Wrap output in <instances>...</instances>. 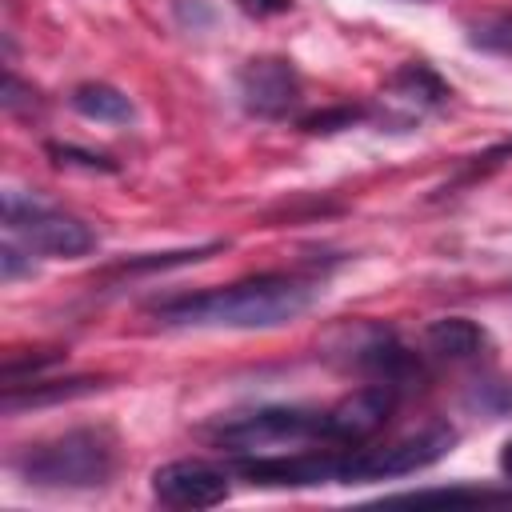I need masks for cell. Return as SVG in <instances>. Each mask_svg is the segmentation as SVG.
Wrapping results in <instances>:
<instances>
[{
    "label": "cell",
    "mask_w": 512,
    "mask_h": 512,
    "mask_svg": "<svg viewBox=\"0 0 512 512\" xmlns=\"http://www.w3.org/2000/svg\"><path fill=\"white\" fill-rule=\"evenodd\" d=\"M316 300V284L288 272H260L224 288L176 296L152 308V316L168 328H280L308 312Z\"/></svg>",
    "instance_id": "1"
},
{
    "label": "cell",
    "mask_w": 512,
    "mask_h": 512,
    "mask_svg": "<svg viewBox=\"0 0 512 512\" xmlns=\"http://www.w3.org/2000/svg\"><path fill=\"white\" fill-rule=\"evenodd\" d=\"M16 472L36 488H104L116 472V440L108 428H72L24 448Z\"/></svg>",
    "instance_id": "2"
},
{
    "label": "cell",
    "mask_w": 512,
    "mask_h": 512,
    "mask_svg": "<svg viewBox=\"0 0 512 512\" xmlns=\"http://www.w3.org/2000/svg\"><path fill=\"white\" fill-rule=\"evenodd\" d=\"M212 444L232 452H264V448H300L324 444V408H296V404H268L208 428Z\"/></svg>",
    "instance_id": "3"
},
{
    "label": "cell",
    "mask_w": 512,
    "mask_h": 512,
    "mask_svg": "<svg viewBox=\"0 0 512 512\" xmlns=\"http://www.w3.org/2000/svg\"><path fill=\"white\" fill-rule=\"evenodd\" d=\"M456 444L452 424H424L420 432H408L392 444L376 448H344L340 452V484H372V480H396L412 476L420 468H432L440 456H448Z\"/></svg>",
    "instance_id": "4"
},
{
    "label": "cell",
    "mask_w": 512,
    "mask_h": 512,
    "mask_svg": "<svg viewBox=\"0 0 512 512\" xmlns=\"http://www.w3.org/2000/svg\"><path fill=\"white\" fill-rule=\"evenodd\" d=\"M4 228L28 252H44L56 260H76L96 248V232L84 220L24 192H4Z\"/></svg>",
    "instance_id": "5"
},
{
    "label": "cell",
    "mask_w": 512,
    "mask_h": 512,
    "mask_svg": "<svg viewBox=\"0 0 512 512\" xmlns=\"http://www.w3.org/2000/svg\"><path fill=\"white\" fill-rule=\"evenodd\" d=\"M232 472L256 488H316L340 484V452L308 448V452H240Z\"/></svg>",
    "instance_id": "6"
},
{
    "label": "cell",
    "mask_w": 512,
    "mask_h": 512,
    "mask_svg": "<svg viewBox=\"0 0 512 512\" xmlns=\"http://www.w3.org/2000/svg\"><path fill=\"white\" fill-rule=\"evenodd\" d=\"M236 96L256 120H284L300 104V76L284 56H256L236 72Z\"/></svg>",
    "instance_id": "7"
},
{
    "label": "cell",
    "mask_w": 512,
    "mask_h": 512,
    "mask_svg": "<svg viewBox=\"0 0 512 512\" xmlns=\"http://www.w3.org/2000/svg\"><path fill=\"white\" fill-rule=\"evenodd\" d=\"M232 492L228 468L208 460H168L152 472V496L168 508H216Z\"/></svg>",
    "instance_id": "8"
},
{
    "label": "cell",
    "mask_w": 512,
    "mask_h": 512,
    "mask_svg": "<svg viewBox=\"0 0 512 512\" xmlns=\"http://www.w3.org/2000/svg\"><path fill=\"white\" fill-rule=\"evenodd\" d=\"M448 96H452V88L428 64L408 60L404 68L392 72V80L380 92V120L392 124V128H412L428 112H436Z\"/></svg>",
    "instance_id": "9"
},
{
    "label": "cell",
    "mask_w": 512,
    "mask_h": 512,
    "mask_svg": "<svg viewBox=\"0 0 512 512\" xmlns=\"http://www.w3.org/2000/svg\"><path fill=\"white\" fill-rule=\"evenodd\" d=\"M392 404H396V388L384 384V380L356 388L352 396H344L332 408H324V444H340V448L364 444L372 432L384 428Z\"/></svg>",
    "instance_id": "10"
},
{
    "label": "cell",
    "mask_w": 512,
    "mask_h": 512,
    "mask_svg": "<svg viewBox=\"0 0 512 512\" xmlns=\"http://www.w3.org/2000/svg\"><path fill=\"white\" fill-rule=\"evenodd\" d=\"M424 344H428V352H436L444 360H472L488 344V336L468 316H444L424 328Z\"/></svg>",
    "instance_id": "11"
},
{
    "label": "cell",
    "mask_w": 512,
    "mask_h": 512,
    "mask_svg": "<svg viewBox=\"0 0 512 512\" xmlns=\"http://www.w3.org/2000/svg\"><path fill=\"white\" fill-rule=\"evenodd\" d=\"M68 104L84 120H96V124H128L136 116L132 100L120 88H112V84H80V88H72Z\"/></svg>",
    "instance_id": "12"
},
{
    "label": "cell",
    "mask_w": 512,
    "mask_h": 512,
    "mask_svg": "<svg viewBox=\"0 0 512 512\" xmlns=\"http://www.w3.org/2000/svg\"><path fill=\"white\" fill-rule=\"evenodd\" d=\"M468 44L472 48H484V52H500V56H512V16L500 12V16H480L468 24Z\"/></svg>",
    "instance_id": "13"
},
{
    "label": "cell",
    "mask_w": 512,
    "mask_h": 512,
    "mask_svg": "<svg viewBox=\"0 0 512 512\" xmlns=\"http://www.w3.org/2000/svg\"><path fill=\"white\" fill-rule=\"evenodd\" d=\"M396 500H448V504H512V492H496V488H416V492H400Z\"/></svg>",
    "instance_id": "14"
},
{
    "label": "cell",
    "mask_w": 512,
    "mask_h": 512,
    "mask_svg": "<svg viewBox=\"0 0 512 512\" xmlns=\"http://www.w3.org/2000/svg\"><path fill=\"white\" fill-rule=\"evenodd\" d=\"M44 152L52 156V164L60 168H84V172H116V160L100 156V152H88V148H76V144H44Z\"/></svg>",
    "instance_id": "15"
},
{
    "label": "cell",
    "mask_w": 512,
    "mask_h": 512,
    "mask_svg": "<svg viewBox=\"0 0 512 512\" xmlns=\"http://www.w3.org/2000/svg\"><path fill=\"white\" fill-rule=\"evenodd\" d=\"M368 112L364 108H352V104H340V108H324V112H308L300 116V128L312 132V136H328V132H340V128H352L356 120H364Z\"/></svg>",
    "instance_id": "16"
},
{
    "label": "cell",
    "mask_w": 512,
    "mask_h": 512,
    "mask_svg": "<svg viewBox=\"0 0 512 512\" xmlns=\"http://www.w3.org/2000/svg\"><path fill=\"white\" fill-rule=\"evenodd\" d=\"M248 12H256V16H272V12H288L292 8V0H240Z\"/></svg>",
    "instance_id": "17"
},
{
    "label": "cell",
    "mask_w": 512,
    "mask_h": 512,
    "mask_svg": "<svg viewBox=\"0 0 512 512\" xmlns=\"http://www.w3.org/2000/svg\"><path fill=\"white\" fill-rule=\"evenodd\" d=\"M476 160H484V164H500V160H512V140H504V144L488 148V152H484V156H476Z\"/></svg>",
    "instance_id": "18"
},
{
    "label": "cell",
    "mask_w": 512,
    "mask_h": 512,
    "mask_svg": "<svg viewBox=\"0 0 512 512\" xmlns=\"http://www.w3.org/2000/svg\"><path fill=\"white\" fill-rule=\"evenodd\" d=\"M500 476L512 484V436L504 440V448H500Z\"/></svg>",
    "instance_id": "19"
}]
</instances>
